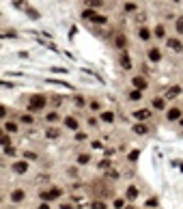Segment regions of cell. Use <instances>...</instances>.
Returning <instances> with one entry per match:
<instances>
[{
    "instance_id": "obj_3",
    "label": "cell",
    "mask_w": 183,
    "mask_h": 209,
    "mask_svg": "<svg viewBox=\"0 0 183 209\" xmlns=\"http://www.w3.org/2000/svg\"><path fill=\"white\" fill-rule=\"evenodd\" d=\"M149 60H151V63H159V60H162V52H159L157 47H151V50H149Z\"/></svg>"
},
{
    "instance_id": "obj_4",
    "label": "cell",
    "mask_w": 183,
    "mask_h": 209,
    "mask_svg": "<svg viewBox=\"0 0 183 209\" xmlns=\"http://www.w3.org/2000/svg\"><path fill=\"white\" fill-rule=\"evenodd\" d=\"M166 117H168V121H177V119H181V110L179 108H170L166 112Z\"/></svg>"
},
{
    "instance_id": "obj_11",
    "label": "cell",
    "mask_w": 183,
    "mask_h": 209,
    "mask_svg": "<svg viewBox=\"0 0 183 209\" xmlns=\"http://www.w3.org/2000/svg\"><path fill=\"white\" fill-rule=\"evenodd\" d=\"M168 47L179 52V50H181V41H179V39H168Z\"/></svg>"
},
{
    "instance_id": "obj_15",
    "label": "cell",
    "mask_w": 183,
    "mask_h": 209,
    "mask_svg": "<svg viewBox=\"0 0 183 209\" xmlns=\"http://www.w3.org/2000/svg\"><path fill=\"white\" fill-rule=\"evenodd\" d=\"M138 35H140V39H142V41H149V39H151V33H149L146 28H140V33H138Z\"/></svg>"
},
{
    "instance_id": "obj_27",
    "label": "cell",
    "mask_w": 183,
    "mask_h": 209,
    "mask_svg": "<svg viewBox=\"0 0 183 209\" xmlns=\"http://www.w3.org/2000/svg\"><path fill=\"white\" fill-rule=\"evenodd\" d=\"M73 104H76L78 108H84V104H86V101H84L82 97H76V99H73Z\"/></svg>"
},
{
    "instance_id": "obj_16",
    "label": "cell",
    "mask_w": 183,
    "mask_h": 209,
    "mask_svg": "<svg viewBox=\"0 0 183 209\" xmlns=\"http://www.w3.org/2000/svg\"><path fill=\"white\" fill-rule=\"evenodd\" d=\"M151 106H153L155 110H164V99H153Z\"/></svg>"
},
{
    "instance_id": "obj_32",
    "label": "cell",
    "mask_w": 183,
    "mask_h": 209,
    "mask_svg": "<svg viewBox=\"0 0 183 209\" xmlns=\"http://www.w3.org/2000/svg\"><path fill=\"white\" fill-rule=\"evenodd\" d=\"M56 119H58V114H56V112H50V114H47V121H50V123H52V121H56Z\"/></svg>"
},
{
    "instance_id": "obj_19",
    "label": "cell",
    "mask_w": 183,
    "mask_h": 209,
    "mask_svg": "<svg viewBox=\"0 0 183 209\" xmlns=\"http://www.w3.org/2000/svg\"><path fill=\"white\" fill-rule=\"evenodd\" d=\"M20 121H22V123H26V125L35 123V121H33V114H30V112H28V114H22V119H20Z\"/></svg>"
},
{
    "instance_id": "obj_29",
    "label": "cell",
    "mask_w": 183,
    "mask_h": 209,
    "mask_svg": "<svg viewBox=\"0 0 183 209\" xmlns=\"http://www.w3.org/2000/svg\"><path fill=\"white\" fill-rule=\"evenodd\" d=\"M47 138H58V131L56 129H47Z\"/></svg>"
},
{
    "instance_id": "obj_6",
    "label": "cell",
    "mask_w": 183,
    "mask_h": 209,
    "mask_svg": "<svg viewBox=\"0 0 183 209\" xmlns=\"http://www.w3.org/2000/svg\"><path fill=\"white\" fill-rule=\"evenodd\" d=\"M65 127H69V129H78V121H76V117H65Z\"/></svg>"
},
{
    "instance_id": "obj_36",
    "label": "cell",
    "mask_w": 183,
    "mask_h": 209,
    "mask_svg": "<svg viewBox=\"0 0 183 209\" xmlns=\"http://www.w3.org/2000/svg\"><path fill=\"white\" fill-rule=\"evenodd\" d=\"M9 142H11V140H9V136L4 134V136H2V145H4V147H9Z\"/></svg>"
},
{
    "instance_id": "obj_37",
    "label": "cell",
    "mask_w": 183,
    "mask_h": 209,
    "mask_svg": "<svg viewBox=\"0 0 183 209\" xmlns=\"http://www.w3.org/2000/svg\"><path fill=\"white\" fill-rule=\"evenodd\" d=\"M39 209H50V205H47V203H41V205H39Z\"/></svg>"
},
{
    "instance_id": "obj_13",
    "label": "cell",
    "mask_w": 183,
    "mask_h": 209,
    "mask_svg": "<svg viewBox=\"0 0 183 209\" xmlns=\"http://www.w3.org/2000/svg\"><path fill=\"white\" fill-rule=\"evenodd\" d=\"M129 99H132V101H140V99H142V91H132V93H129Z\"/></svg>"
},
{
    "instance_id": "obj_22",
    "label": "cell",
    "mask_w": 183,
    "mask_h": 209,
    "mask_svg": "<svg viewBox=\"0 0 183 209\" xmlns=\"http://www.w3.org/2000/svg\"><path fill=\"white\" fill-rule=\"evenodd\" d=\"M155 35L157 39H164V26H155Z\"/></svg>"
},
{
    "instance_id": "obj_5",
    "label": "cell",
    "mask_w": 183,
    "mask_h": 209,
    "mask_svg": "<svg viewBox=\"0 0 183 209\" xmlns=\"http://www.w3.org/2000/svg\"><path fill=\"white\" fill-rule=\"evenodd\" d=\"M132 82H134V86H136L138 91H144V88H146V80H144L142 76H136V78H134Z\"/></svg>"
},
{
    "instance_id": "obj_2",
    "label": "cell",
    "mask_w": 183,
    "mask_h": 209,
    "mask_svg": "<svg viewBox=\"0 0 183 209\" xmlns=\"http://www.w3.org/2000/svg\"><path fill=\"white\" fill-rule=\"evenodd\" d=\"M60 196H63V192H60V188H52V190H47V192H43V194H41V198H43V201H56V198H60Z\"/></svg>"
},
{
    "instance_id": "obj_30",
    "label": "cell",
    "mask_w": 183,
    "mask_h": 209,
    "mask_svg": "<svg viewBox=\"0 0 183 209\" xmlns=\"http://www.w3.org/2000/svg\"><path fill=\"white\" fill-rule=\"evenodd\" d=\"M123 205H125V201H123V198H116V201H114V207H116V209H121Z\"/></svg>"
},
{
    "instance_id": "obj_18",
    "label": "cell",
    "mask_w": 183,
    "mask_h": 209,
    "mask_svg": "<svg viewBox=\"0 0 183 209\" xmlns=\"http://www.w3.org/2000/svg\"><path fill=\"white\" fill-rule=\"evenodd\" d=\"M4 129H7V131H17V123H13V121H7V123H4Z\"/></svg>"
},
{
    "instance_id": "obj_39",
    "label": "cell",
    "mask_w": 183,
    "mask_h": 209,
    "mask_svg": "<svg viewBox=\"0 0 183 209\" xmlns=\"http://www.w3.org/2000/svg\"><path fill=\"white\" fill-rule=\"evenodd\" d=\"M181 125H183V119H181Z\"/></svg>"
},
{
    "instance_id": "obj_12",
    "label": "cell",
    "mask_w": 183,
    "mask_h": 209,
    "mask_svg": "<svg viewBox=\"0 0 183 209\" xmlns=\"http://www.w3.org/2000/svg\"><path fill=\"white\" fill-rule=\"evenodd\" d=\"M101 121H103V123H112V121H114V114H112V112H101Z\"/></svg>"
},
{
    "instance_id": "obj_17",
    "label": "cell",
    "mask_w": 183,
    "mask_h": 209,
    "mask_svg": "<svg viewBox=\"0 0 183 209\" xmlns=\"http://www.w3.org/2000/svg\"><path fill=\"white\" fill-rule=\"evenodd\" d=\"M89 160H91L89 153H80V155H78V164H89Z\"/></svg>"
},
{
    "instance_id": "obj_7",
    "label": "cell",
    "mask_w": 183,
    "mask_h": 209,
    "mask_svg": "<svg viewBox=\"0 0 183 209\" xmlns=\"http://www.w3.org/2000/svg\"><path fill=\"white\" fill-rule=\"evenodd\" d=\"M13 170L20 172V175H24V172L28 170V166H26V162H15V164H13Z\"/></svg>"
},
{
    "instance_id": "obj_28",
    "label": "cell",
    "mask_w": 183,
    "mask_h": 209,
    "mask_svg": "<svg viewBox=\"0 0 183 209\" xmlns=\"http://www.w3.org/2000/svg\"><path fill=\"white\" fill-rule=\"evenodd\" d=\"M93 209H106V203L97 201V203H93Z\"/></svg>"
},
{
    "instance_id": "obj_33",
    "label": "cell",
    "mask_w": 183,
    "mask_h": 209,
    "mask_svg": "<svg viewBox=\"0 0 183 209\" xmlns=\"http://www.w3.org/2000/svg\"><path fill=\"white\" fill-rule=\"evenodd\" d=\"M89 108H91V110H99L101 106H99V101H91V106H89Z\"/></svg>"
},
{
    "instance_id": "obj_34",
    "label": "cell",
    "mask_w": 183,
    "mask_h": 209,
    "mask_svg": "<svg viewBox=\"0 0 183 209\" xmlns=\"http://www.w3.org/2000/svg\"><path fill=\"white\" fill-rule=\"evenodd\" d=\"M76 140H78V142H84V140H89V138H86L84 134H78V136H76Z\"/></svg>"
},
{
    "instance_id": "obj_31",
    "label": "cell",
    "mask_w": 183,
    "mask_h": 209,
    "mask_svg": "<svg viewBox=\"0 0 183 209\" xmlns=\"http://www.w3.org/2000/svg\"><path fill=\"white\" fill-rule=\"evenodd\" d=\"M52 71L54 73H67V69H63V67H52Z\"/></svg>"
},
{
    "instance_id": "obj_38",
    "label": "cell",
    "mask_w": 183,
    "mask_h": 209,
    "mask_svg": "<svg viewBox=\"0 0 183 209\" xmlns=\"http://www.w3.org/2000/svg\"><path fill=\"white\" fill-rule=\"evenodd\" d=\"M127 209H136V207H127Z\"/></svg>"
},
{
    "instance_id": "obj_1",
    "label": "cell",
    "mask_w": 183,
    "mask_h": 209,
    "mask_svg": "<svg viewBox=\"0 0 183 209\" xmlns=\"http://www.w3.org/2000/svg\"><path fill=\"white\" fill-rule=\"evenodd\" d=\"M46 104H47V99L43 95H33L30 101H28V112H41L46 108Z\"/></svg>"
},
{
    "instance_id": "obj_23",
    "label": "cell",
    "mask_w": 183,
    "mask_h": 209,
    "mask_svg": "<svg viewBox=\"0 0 183 209\" xmlns=\"http://www.w3.org/2000/svg\"><path fill=\"white\" fill-rule=\"evenodd\" d=\"M177 33H179V35H183V15L177 20Z\"/></svg>"
},
{
    "instance_id": "obj_14",
    "label": "cell",
    "mask_w": 183,
    "mask_h": 209,
    "mask_svg": "<svg viewBox=\"0 0 183 209\" xmlns=\"http://www.w3.org/2000/svg\"><path fill=\"white\" fill-rule=\"evenodd\" d=\"M116 45H119V47H125V45H127V39H125V35H116Z\"/></svg>"
},
{
    "instance_id": "obj_24",
    "label": "cell",
    "mask_w": 183,
    "mask_h": 209,
    "mask_svg": "<svg viewBox=\"0 0 183 209\" xmlns=\"http://www.w3.org/2000/svg\"><path fill=\"white\" fill-rule=\"evenodd\" d=\"M134 131L136 134H146V125H134Z\"/></svg>"
},
{
    "instance_id": "obj_8",
    "label": "cell",
    "mask_w": 183,
    "mask_h": 209,
    "mask_svg": "<svg viewBox=\"0 0 183 209\" xmlns=\"http://www.w3.org/2000/svg\"><path fill=\"white\" fill-rule=\"evenodd\" d=\"M121 65H123L125 69H129V67H132V60H129L127 52H123V54H121Z\"/></svg>"
},
{
    "instance_id": "obj_9",
    "label": "cell",
    "mask_w": 183,
    "mask_h": 209,
    "mask_svg": "<svg viewBox=\"0 0 183 209\" xmlns=\"http://www.w3.org/2000/svg\"><path fill=\"white\" fill-rule=\"evenodd\" d=\"M179 93H181V86H172V88H170V91L166 93V97H168V99H175V97H177Z\"/></svg>"
},
{
    "instance_id": "obj_26",
    "label": "cell",
    "mask_w": 183,
    "mask_h": 209,
    "mask_svg": "<svg viewBox=\"0 0 183 209\" xmlns=\"http://www.w3.org/2000/svg\"><path fill=\"white\" fill-rule=\"evenodd\" d=\"M86 4L93 7V9H97V7H101V0H86Z\"/></svg>"
},
{
    "instance_id": "obj_21",
    "label": "cell",
    "mask_w": 183,
    "mask_h": 209,
    "mask_svg": "<svg viewBox=\"0 0 183 209\" xmlns=\"http://www.w3.org/2000/svg\"><path fill=\"white\" fill-rule=\"evenodd\" d=\"M93 22H95V24H106V22H108V17H106V15H95V20H93Z\"/></svg>"
},
{
    "instance_id": "obj_35",
    "label": "cell",
    "mask_w": 183,
    "mask_h": 209,
    "mask_svg": "<svg viewBox=\"0 0 183 209\" xmlns=\"http://www.w3.org/2000/svg\"><path fill=\"white\" fill-rule=\"evenodd\" d=\"M129 160L136 162V160H138V151H132V153H129Z\"/></svg>"
},
{
    "instance_id": "obj_25",
    "label": "cell",
    "mask_w": 183,
    "mask_h": 209,
    "mask_svg": "<svg viewBox=\"0 0 183 209\" xmlns=\"http://www.w3.org/2000/svg\"><path fill=\"white\" fill-rule=\"evenodd\" d=\"M138 196V190L136 188H129V190H127V198H136Z\"/></svg>"
},
{
    "instance_id": "obj_10",
    "label": "cell",
    "mask_w": 183,
    "mask_h": 209,
    "mask_svg": "<svg viewBox=\"0 0 183 209\" xmlns=\"http://www.w3.org/2000/svg\"><path fill=\"white\" fill-rule=\"evenodd\" d=\"M134 117H136V119H149V117H151V110H136Z\"/></svg>"
},
{
    "instance_id": "obj_20",
    "label": "cell",
    "mask_w": 183,
    "mask_h": 209,
    "mask_svg": "<svg viewBox=\"0 0 183 209\" xmlns=\"http://www.w3.org/2000/svg\"><path fill=\"white\" fill-rule=\"evenodd\" d=\"M11 198H13V201H22V198H24V190H15V192L11 194Z\"/></svg>"
}]
</instances>
